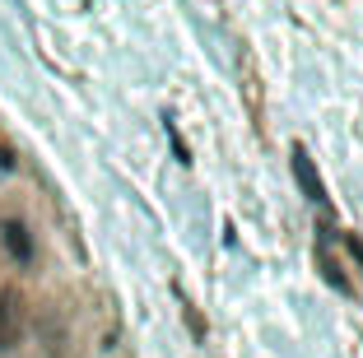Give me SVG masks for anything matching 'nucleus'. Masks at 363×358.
Masks as SVG:
<instances>
[{"label": "nucleus", "mask_w": 363, "mask_h": 358, "mask_svg": "<svg viewBox=\"0 0 363 358\" xmlns=\"http://www.w3.org/2000/svg\"><path fill=\"white\" fill-rule=\"evenodd\" d=\"M0 242H5V252H10L19 265L33 261V233H28L23 219H5V223H0Z\"/></svg>", "instance_id": "obj_3"}, {"label": "nucleus", "mask_w": 363, "mask_h": 358, "mask_svg": "<svg viewBox=\"0 0 363 358\" xmlns=\"http://www.w3.org/2000/svg\"><path fill=\"white\" fill-rule=\"evenodd\" d=\"M345 247H350V252H354V256H359V261H363V242H359V237H354V233H350V237H345Z\"/></svg>", "instance_id": "obj_4"}, {"label": "nucleus", "mask_w": 363, "mask_h": 358, "mask_svg": "<svg viewBox=\"0 0 363 358\" xmlns=\"http://www.w3.org/2000/svg\"><path fill=\"white\" fill-rule=\"evenodd\" d=\"M23 298L19 289H0V354H10V349H19L23 340Z\"/></svg>", "instance_id": "obj_1"}, {"label": "nucleus", "mask_w": 363, "mask_h": 358, "mask_svg": "<svg viewBox=\"0 0 363 358\" xmlns=\"http://www.w3.org/2000/svg\"><path fill=\"white\" fill-rule=\"evenodd\" d=\"M0 168H14V158H10V149H0Z\"/></svg>", "instance_id": "obj_5"}, {"label": "nucleus", "mask_w": 363, "mask_h": 358, "mask_svg": "<svg viewBox=\"0 0 363 358\" xmlns=\"http://www.w3.org/2000/svg\"><path fill=\"white\" fill-rule=\"evenodd\" d=\"M289 158H294V177H298V191L308 196L312 205H326V186H321L317 168H312L308 149H303V145H294V149H289Z\"/></svg>", "instance_id": "obj_2"}]
</instances>
